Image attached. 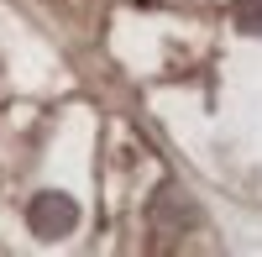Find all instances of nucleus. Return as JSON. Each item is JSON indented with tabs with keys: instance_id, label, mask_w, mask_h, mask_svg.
<instances>
[{
	"instance_id": "f257e3e1",
	"label": "nucleus",
	"mask_w": 262,
	"mask_h": 257,
	"mask_svg": "<svg viewBox=\"0 0 262 257\" xmlns=\"http://www.w3.org/2000/svg\"><path fill=\"white\" fill-rule=\"evenodd\" d=\"M27 221H32L37 237H69L74 221H79V205L69 195H37L32 210H27Z\"/></svg>"
},
{
	"instance_id": "f03ea898",
	"label": "nucleus",
	"mask_w": 262,
	"mask_h": 257,
	"mask_svg": "<svg viewBox=\"0 0 262 257\" xmlns=\"http://www.w3.org/2000/svg\"><path fill=\"white\" fill-rule=\"evenodd\" d=\"M152 221L158 226H194V205L179 195V189H158V200H152Z\"/></svg>"
},
{
	"instance_id": "7ed1b4c3",
	"label": "nucleus",
	"mask_w": 262,
	"mask_h": 257,
	"mask_svg": "<svg viewBox=\"0 0 262 257\" xmlns=\"http://www.w3.org/2000/svg\"><path fill=\"white\" fill-rule=\"evenodd\" d=\"M236 27L242 32H262V0H242V6H236Z\"/></svg>"
}]
</instances>
